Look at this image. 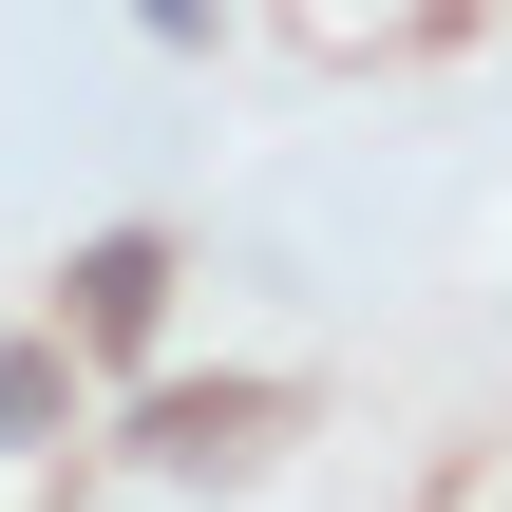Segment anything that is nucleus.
<instances>
[{
	"instance_id": "f257e3e1",
	"label": "nucleus",
	"mask_w": 512,
	"mask_h": 512,
	"mask_svg": "<svg viewBox=\"0 0 512 512\" xmlns=\"http://www.w3.org/2000/svg\"><path fill=\"white\" fill-rule=\"evenodd\" d=\"M152 304H171V247H95L76 266V323L95 342H152Z\"/></svg>"
},
{
	"instance_id": "7ed1b4c3",
	"label": "nucleus",
	"mask_w": 512,
	"mask_h": 512,
	"mask_svg": "<svg viewBox=\"0 0 512 512\" xmlns=\"http://www.w3.org/2000/svg\"><path fill=\"white\" fill-rule=\"evenodd\" d=\"M133 19H152V38H190V19H209V0H133Z\"/></svg>"
},
{
	"instance_id": "f03ea898",
	"label": "nucleus",
	"mask_w": 512,
	"mask_h": 512,
	"mask_svg": "<svg viewBox=\"0 0 512 512\" xmlns=\"http://www.w3.org/2000/svg\"><path fill=\"white\" fill-rule=\"evenodd\" d=\"M38 418H57V361L19 342V361H0V437H38Z\"/></svg>"
}]
</instances>
